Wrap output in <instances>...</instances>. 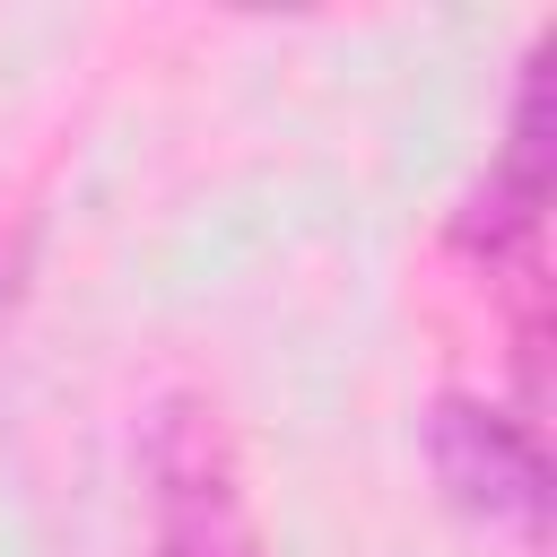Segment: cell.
Returning a JSON list of instances; mask_svg holds the SVG:
<instances>
[{"label": "cell", "instance_id": "obj_2", "mask_svg": "<svg viewBox=\"0 0 557 557\" xmlns=\"http://www.w3.org/2000/svg\"><path fill=\"white\" fill-rule=\"evenodd\" d=\"M426 461H435V479H444V496L461 513H479L487 531L540 540V522H548V461H540V435L522 418L479 409V400H435Z\"/></svg>", "mask_w": 557, "mask_h": 557}, {"label": "cell", "instance_id": "obj_1", "mask_svg": "<svg viewBox=\"0 0 557 557\" xmlns=\"http://www.w3.org/2000/svg\"><path fill=\"white\" fill-rule=\"evenodd\" d=\"M148 513H157V557H261L218 409L165 400V418L148 426Z\"/></svg>", "mask_w": 557, "mask_h": 557}, {"label": "cell", "instance_id": "obj_3", "mask_svg": "<svg viewBox=\"0 0 557 557\" xmlns=\"http://www.w3.org/2000/svg\"><path fill=\"white\" fill-rule=\"evenodd\" d=\"M540 200H548V61L522 70L505 157H496V174L479 183V200L461 209V244L487 252V261H496V252H531V235H540Z\"/></svg>", "mask_w": 557, "mask_h": 557}]
</instances>
